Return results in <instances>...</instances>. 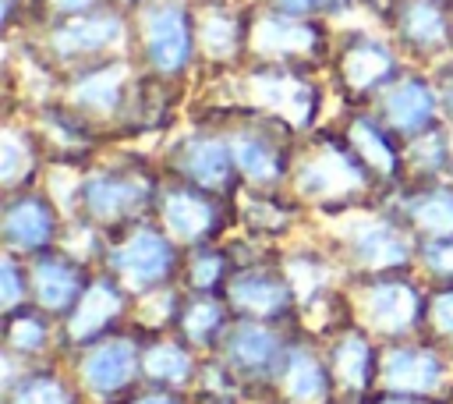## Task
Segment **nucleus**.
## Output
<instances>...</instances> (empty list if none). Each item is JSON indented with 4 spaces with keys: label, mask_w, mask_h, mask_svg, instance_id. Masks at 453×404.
<instances>
[{
    "label": "nucleus",
    "mask_w": 453,
    "mask_h": 404,
    "mask_svg": "<svg viewBox=\"0 0 453 404\" xmlns=\"http://www.w3.org/2000/svg\"><path fill=\"white\" fill-rule=\"evenodd\" d=\"M163 184V167L156 152L138 149H103L88 167L78 170V181L67 198V216L96 234H113L138 220H149Z\"/></svg>",
    "instance_id": "f257e3e1"
},
{
    "label": "nucleus",
    "mask_w": 453,
    "mask_h": 404,
    "mask_svg": "<svg viewBox=\"0 0 453 404\" xmlns=\"http://www.w3.org/2000/svg\"><path fill=\"white\" fill-rule=\"evenodd\" d=\"M287 191L315 220H333L382 202L379 184L350 152V145L333 128V120L297 138Z\"/></svg>",
    "instance_id": "f03ea898"
},
{
    "label": "nucleus",
    "mask_w": 453,
    "mask_h": 404,
    "mask_svg": "<svg viewBox=\"0 0 453 404\" xmlns=\"http://www.w3.org/2000/svg\"><path fill=\"white\" fill-rule=\"evenodd\" d=\"M212 89V99H230L241 106H251L258 113H269L283 124H290L297 135L315 131L326 124L333 92L322 71H304V67H287V64H258L248 60L241 71L226 78H205L198 82Z\"/></svg>",
    "instance_id": "7ed1b4c3"
},
{
    "label": "nucleus",
    "mask_w": 453,
    "mask_h": 404,
    "mask_svg": "<svg viewBox=\"0 0 453 404\" xmlns=\"http://www.w3.org/2000/svg\"><path fill=\"white\" fill-rule=\"evenodd\" d=\"M184 117L209 120L226 135L244 188H262V191L287 188L294 149L301 138L290 124L230 99H212V96H198V103H188Z\"/></svg>",
    "instance_id": "20e7f679"
},
{
    "label": "nucleus",
    "mask_w": 453,
    "mask_h": 404,
    "mask_svg": "<svg viewBox=\"0 0 453 404\" xmlns=\"http://www.w3.org/2000/svg\"><path fill=\"white\" fill-rule=\"evenodd\" d=\"M297 326L234 319L230 330L223 333V340L216 344V351L205 354V376H202L198 390L230 393V397H241V400L273 397L276 372L283 365V354H287Z\"/></svg>",
    "instance_id": "39448f33"
},
{
    "label": "nucleus",
    "mask_w": 453,
    "mask_h": 404,
    "mask_svg": "<svg viewBox=\"0 0 453 404\" xmlns=\"http://www.w3.org/2000/svg\"><path fill=\"white\" fill-rule=\"evenodd\" d=\"M319 241L333 252L347 276L368 273H400L418 262V237L400 223V216L379 202L368 209H354L333 220H315Z\"/></svg>",
    "instance_id": "423d86ee"
},
{
    "label": "nucleus",
    "mask_w": 453,
    "mask_h": 404,
    "mask_svg": "<svg viewBox=\"0 0 453 404\" xmlns=\"http://www.w3.org/2000/svg\"><path fill=\"white\" fill-rule=\"evenodd\" d=\"M127 7V53L142 74L188 85L198 82L195 0H131Z\"/></svg>",
    "instance_id": "0eeeda50"
},
{
    "label": "nucleus",
    "mask_w": 453,
    "mask_h": 404,
    "mask_svg": "<svg viewBox=\"0 0 453 404\" xmlns=\"http://www.w3.org/2000/svg\"><path fill=\"white\" fill-rule=\"evenodd\" d=\"M407 67L382 25H336L326 82L336 106H372Z\"/></svg>",
    "instance_id": "6e6552de"
},
{
    "label": "nucleus",
    "mask_w": 453,
    "mask_h": 404,
    "mask_svg": "<svg viewBox=\"0 0 453 404\" xmlns=\"http://www.w3.org/2000/svg\"><path fill=\"white\" fill-rule=\"evenodd\" d=\"M230 248H234L237 266L223 287V298H226L234 319L297 326L301 298H297L290 273L280 262V245H265V241L234 234Z\"/></svg>",
    "instance_id": "1a4fd4ad"
},
{
    "label": "nucleus",
    "mask_w": 453,
    "mask_h": 404,
    "mask_svg": "<svg viewBox=\"0 0 453 404\" xmlns=\"http://www.w3.org/2000/svg\"><path fill=\"white\" fill-rule=\"evenodd\" d=\"M14 39H25L57 74H67L74 67L127 53V7L113 0L85 14L46 21L35 32Z\"/></svg>",
    "instance_id": "9d476101"
},
{
    "label": "nucleus",
    "mask_w": 453,
    "mask_h": 404,
    "mask_svg": "<svg viewBox=\"0 0 453 404\" xmlns=\"http://www.w3.org/2000/svg\"><path fill=\"white\" fill-rule=\"evenodd\" d=\"M96 266L117 276L131 291V298H145L180 280L184 248L149 216L113 234H103Z\"/></svg>",
    "instance_id": "9b49d317"
},
{
    "label": "nucleus",
    "mask_w": 453,
    "mask_h": 404,
    "mask_svg": "<svg viewBox=\"0 0 453 404\" xmlns=\"http://www.w3.org/2000/svg\"><path fill=\"white\" fill-rule=\"evenodd\" d=\"M425 298H428V284L414 269L368 273V276H347L343 280L347 312L368 333H375L382 344L421 337Z\"/></svg>",
    "instance_id": "f8f14e48"
},
{
    "label": "nucleus",
    "mask_w": 453,
    "mask_h": 404,
    "mask_svg": "<svg viewBox=\"0 0 453 404\" xmlns=\"http://www.w3.org/2000/svg\"><path fill=\"white\" fill-rule=\"evenodd\" d=\"M333 39H336L333 21L287 14V11H276L262 0H251L248 60L287 64V67H304V71H322L326 74Z\"/></svg>",
    "instance_id": "ddd939ff"
},
{
    "label": "nucleus",
    "mask_w": 453,
    "mask_h": 404,
    "mask_svg": "<svg viewBox=\"0 0 453 404\" xmlns=\"http://www.w3.org/2000/svg\"><path fill=\"white\" fill-rule=\"evenodd\" d=\"M156 159H159L166 177H177V181L219 191L226 198H237L241 188H244L226 135L216 124H209V120L184 117V128H173L163 138Z\"/></svg>",
    "instance_id": "4468645a"
},
{
    "label": "nucleus",
    "mask_w": 453,
    "mask_h": 404,
    "mask_svg": "<svg viewBox=\"0 0 453 404\" xmlns=\"http://www.w3.org/2000/svg\"><path fill=\"white\" fill-rule=\"evenodd\" d=\"M152 220L188 252L237 234V198L163 174Z\"/></svg>",
    "instance_id": "2eb2a0df"
},
{
    "label": "nucleus",
    "mask_w": 453,
    "mask_h": 404,
    "mask_svg": "<svg viewBox=\"0 0 453 404\" xmlns=\"http://www.w3.org/2000/svg\"><path fill=\"white\" fill-rule=\"evenodd\" d=\"M88 404H117L142 386V330L134 322L64 354Z\"/></svg>",
    "instance_id": "dca6fc26"
},
{
    "label": "nucleus",
    "mask_w": 453,
    "mask_h": 404,
    "mask_svg": "<svg viewBox=\"0 0 453 404\" xmlns=\"http://www.w3.org/2000/svg\"><path fill=\"white\" fill-rule=\"evenodd\" d=\"M134 82H138V64L131 60V53H117V57H106V60H96V64L60 74L57 99H64L74 113H81L88 124H96L113 145L117 124L131 103Z\"/></svg>",
    "instance_id": "f3484780"
},
{
    "label": "nucleus",
    "mask_w": 453,
    "mask_h": 404,
    "mask_svg": "<svg viewBox=\"0 0 453 404\" xmlns=\"http://www.w3.org/2000/svg\"><path fill=\"white\" fill-rule=\"evenodd\" d=\"M396 43L411 67H439L453 57V4L449 0H393L375 21Z\"/></svg>",
    "instance_id": "a211bd4d"
},
{
    "label": "nucleus",
    "mask_w": 453,
    "mask_h": 404,
    "mask_svg": "<svg viewBox=\"0 0 453 404\" xmlns=\"http://www.w3.org/2000/svg\"><path fill=\"white\" fill-rule=\"evenodd\" d=\"M248 28L251 0H195L198 82L226 78L248 64Z\"/></svg>",
    "instance_id": "6ab92c4d"
},
{
    "label": "nucleus",
    "mask_w": 453,
    "mask_h": 404,
    "mask_svg": "<svg viewBox=\"0 0 453 404\" xmlns=\"http://www.w3.org/2000/svg\"><path fill=\"white\" fill-rule=\"evenodd\" d=\"M67 227H71V216L64 213V206L53 198L46 184L0 195V252L32 259L39 252L64 245Z\"/></svg>",
    "instance_id": "aec40b11"
},
{
    "label": "nucleus",
    "mask_w": 453,
    "mask_h": 404,
    "mask_svg": "<svg viewBox=\"0 0 453 404\" xmlns=\"http://www.w3.org/2000/svg\"><path fill=\"white\" fill-rule=\"evenodd\" d=\"M326 365L333 372L336 393H354V397H368L379 390V354H382V340L375 333H368L343 305L340 315H333L326 326L315 330Z\"/></svg>",
    "instance_id": "412c9836"
},
{
    "label": "nucleus",
    "mask_w": 453,
    "mask_h": 404,
    "mask_svg": "<svg viewBox=\"0 0 453 404\" xmlns=\"http://www.w3.org/2000/svg\"><path fill=\"white\" fill-rule=\"evenodd\" d=\"M329 120L343 135L350 152L361 159V167L372 174L382 198H389L407 181L403 142L372 113V106H336V113Z\"/></svg>",
    "instance_id": "4be33fe9"
},
{
    "label": "nucleus",
    "mask_w": 453,
    "mask_h": 404,
    "mask_svg": "<svg viewBox=\"0 0 453 404\" xmlns=\"http://www.w3.org/2000/svg\"><path fill=\"white\" fill-rule=\"evenodd\" d=\"M131 312H134L131 291L117 276H110L106 269L96 266L85 294L60 319V347H64V354H71V351H78V347H85V344H92V340L127 326Z\"/></svg>",
    "instance_id": "5701e85b"
},
{
    "label": "nucleus",
    "mask_w": 453,
    "mask_h": 404,
    "mask_svg": "<svg viewBox=\"0 0 453 404\" xmlns=\"http://www.w3.org/2000/svg\"><path fill=\"white\" fill-rule=\"evenodd\" d=\"M453 386V361L425 337L389 340L379 354V390L446 397Z\"/></svg>",
    "instance_id": "b1692460"
},
{
    "label": "nucleus",
    "mask_w": 453,
    "mask_h": 404,
    "mask_svg": "<svg viewBox=\"0 0 453 404\" xmlns=\"http://www.w3.org/2000/svg\"><path fill=\"white\" fill-rule=\"evenodd\" d=\"M372 113L400 138V142H411L439 124L442 120V106H439V89H435V78L432 71L425 67H407L375 103H372Z\"/></svg>",
    "instance_id": "393cba45"
},
{
    "label": "nucleus",
    "mask_w": 453,
    "mask_h": 404,
    "mask_svg": "<svg viewBox=\"0 0 453 404\" xmlns=\"http://www.w3.org/2000/svg\"><path fill=\"white\" fill-rule=\"evenodd\" d=\"M96 273V262L78 255L67 245H57L50 252H39L28 259V284H32V305L53 315L57 322L78 305L88 280Z\"/></svg>",
    "instance_id": "a878e982"
},
{
    "label": "nucleus",
    "mask_w": 453,
    "mask_h": 404,
    "mask_svg": "<svg viewBox=\"0 0 453 404\" xmlns=\"http://www.w3.org/2000/svg\"><path fill=\"white\" fill-rule=\"evenodd\" d=\"M50 170V152L21 106L4 110L0 124V195H14L25 188H39Z\"/></svg>",
    "instance_id": "bb28decb"
},
{
    "label": "nucleus",
    "mask_w": 453,
    "mask_h": 404,
    "mask_svg": "<svg viewBox=\"0 0 453 404\" xmlns=\"http://www.w3.org/2000/svg\"><path fill=\"white\" fill-rule=\"evenodd\" d=\"M273 397L283 404H329L336 397L333 372H329L322 344L311 330L297 326V333L283 354V365L276 372Z\"/></svg>",
    "instance_id": "cd10ccee"
},
{
    "label": "nucleus",
    "mask_w": 453,
    "mask_h": 404,
    "mask_svg": "<svg viewBox=\"0 0 453 404\" xmlns=\"http://www.w3.org/2000/svg\"><path fill=\"white\" fill-rule=\"evenodd\" d=\"M400 223L418 237H453V177L435 181H403L389 198H382Z\"/></svg>",
    "instance_id": "c85d7f7f"
},
{
    "label": "nucleus",
    "mask_w": 453,
    "mask_h": 404,
    "mask_svg": "<svg viewBox=\"0 0 453 404\" xmlns=\"http://www.w3.org/2000/svg\"><path fill=\"white\" fill-rule=\"evenodd\" d=\"M205 376V354L170 330H142V383L195 393Z\"/></svg>",
    "instance_id": "c756f323"
},
{
    "label": "nucleus",
    "mask_w": 453,
    "mask_h": 404,
    "mask_svg": "<svg viewBox=\"0 0 453 404\" xmlns=\"http://www.w3.org/2000/svg\"><path fill=\"white\" fill-rule=\"evenodd\" d=\"M308 220L311 216L290 198L287 188H276V191L241 188V195H237V234H244V237H255L265 245H283Z\"/></svg>",
    "instance_id": "7c9ffc66"
},
{
    "label": "nucleus",
    "mask_w": 453,
    "mask_h": 404,
    "mask_svg": "<svg viewBox=\"0 0 453 404\" xmlns=\"http://www.w3.org/2000/svg\"><path fill=\"white\" fill-rule=\"evenodd\" d=\"M0 354H11L25 365L64 358L60 322L35 305H21L14 312H0Z\"/></svg>",
    "instance_id": "2f4dec72"
},
{
    "label": "nucleus",
    "mask_w": 453,
    "mask_h": 404,
    "mask_svg": "<svg viewBox=\"0 0 453 404\" xmlns=\"http://www.w3.org/2000/svg\"><path fill=\"white\" fill-rule=\"evenodd\" d=\"M234 312L226 305L223 294H195V291H180L170 333H177L180 340H188L198 354H212L216 344L223 340V333L230 330Z\"/></svg>",
    "instance_id": "473e14b6"
},
{
    "label": "nucleus",
    "mask_w": 453,
    "mask_h": 404,
    "mask_svg": "<svg viewBox=\"0 0 453 404\" xmlns=\"http://www.w3.org/2000/svg\"><path fill=\"white\" fill-rule=\"evenodd\" d=\"M0 404H88L64 358L28 365L18 379L0 386Z\"/></svg>",
    "instance_id": "72a5a7b5"
},
{
    "label": "nucleus",
    "mask_w": 453,
    "mask_h": 404,
    "mask_svg": "<svg viewBox=\"0 0 453 404\" xmlns=\"http://www.w3.org/2000/svg\"><path fill=\"white\" fill-rule=\"evenodd\" d=\"M237 259L226 241H212V245H198L184 252V266H180V291H195V294H223L230 273H234Z\"/></svg>",
    "instance_id": "f704fd0d"
},
{
    "label": "nucleus",
    "mask_w": 453,
    "mask_h": 404,
    "mask_svg": "<svg viewBox=\"0 0 453 404\" xmlns=\"http://www.w3.org/2000/svg\"><path fill=\"white\" fill-rule=\"evenodd\" d=\"M407 181H435L453 177V128L439 124L411 142H403Z\"/></svg>",
    "instance_id": "c9c22d12"
},
{
    "label": "nucleus",
    "mask_w": 453,
    "mask_h": 404,
    "mask_svg": "<svg viewBox=\"0 0 453 404\" xmlns=\"http://www.w3.org/2000/svg\"><path fill=\"white\" fill-rule=\"evenodd\" d=\"M421 337L453 361V284H428Z\"/></svg>",
    "instance_id": "e433bc0d"
},
{
    "label": "nucleus",
    "mask_w": 453,
    "mask_h": 404,
    "mask_svg": "<svg viewBox=\"0 0 453 404\" xmlns=\"http://www.w3.org/2000/svg\"><path fill=\"white\" fill-rule=\"evenodd\" d=\"M21 305H32L28 259L14 252H0V312H14Z\"/></svg>",
    "instance_id": "4c0bfd02"
},
{
    "label": "nucleus",
    "mask_w": 453,
    "mask_h": 404,
    "mask_svg": "<svg viewBox=\"0 0 453 404\" xmlns=\"http://www.w3.org/2000/svg\"><path fill=\"white\" fill-rule=\"evenodd\" d=\"M414 273H418L425 284H453V237L418 241Z\"/></svg>",
    "instance_id": "58836bf2"
},
{
    "label": "nucleus",
    "mask_w": 453,
    "mask_h": 404,
    "mask_svg": "<svg viewBox=\"0 0 453 404\" xmlns=\"http://www.w3.org/2000/svg\"><path fill=\"white\" fill-rule=\"evenodd\" d=\"M276 11H287V14H301V18H322V21H333L340 25V18L361 11L357 0H262Z\"/></svg>",
    "instance_id": "ea45409f"
},
{
    "label": "nucleus",
    "mask_w": 453,
    "mask_h": 404,
    "mask_svg": "<svg viewBox=\"0 0 453 404\" xmlns=\"http://www.w3.org/2000/svg\"><path fill=\"white\" fill-rule=\"evenodd\" d=\"M39 7L42 0H4V35H28L39 28Z\"/></svg>",
    "instance_id": "a19ab883"
},
{
    "label": "nucleus",
    "mask_w": 453,
    "mask_h": 404,
    "mask_svg": "<svg viewBox=\"0 0 453 404\" xmlns=\"http://www.w3.org/2000/svg\"><path fill=\"white\" fill-rule=\"evenodd\" d=\"M117 404H195V393H184V390H163V386H134L124 400Z\"/></svg>",
    "instance_id": "79ce46f5"
},
{
    "label": "nucleus",
    "mask_w": 453,
    "mask_h": 404,
    "mask_svg": "<svg viewBox=\"0 0 453 404\" xmlns=\"http://www.w3.org/2000/svg\"><path fill=\"white\" fill-rule=\"evenodd\" d=\"M103 4H113V0H42V7H39V25L57 21V18H71V14L96 11V7H103Z\"/></svg>",
    "instance_id": "37998d69"
},
{
    "label": "nucleus",
    "mask_w": 453,
    "mask_h": 404,
    "mask_svg": "<svg viewBox=\"0 0 453 404\" xmlns=\"http://www.w3.org/2000/svg\"><path fill=\"white\" fill-rule=\"evenodd\" d=\"M435 89H439V106H442V120L453 128V57L442 60L439 67H432Z\"/></svg>",
    "instance_id": "c03bdc74"
},
{
    "label": "nucleus",
    "mask_w": 453,
    "mask_h": 404,
    "mask_svg": "<svg viewBox=\"0 0 453 404\" xmlns=\"http://www.w3.org/2000/svg\"><path fill=\"white\" fill-rule=\"evenodd\" d=\"M368 404H449V397H428V393H393V390H375V393H368Z\"/></svg>",
    "instance_id": "a18cd8bd"
},
{
    "label": "nucleus",
    "mask_w": 453,
    "mask_h": 404,
    "mask_svg": "<svg viewBox=\"0 0 453 404\" xmlns=\"http://www.w3.org/2000/svg\"><path fill=\"white\" fill-rule=\"evenodd\" d=\"M195 404H248V400L230 397V393H209V390H198V393H195Z\"/></svg>",
    "instance_id": "49530a36"
},
{
    "label": "nucleus",
    "mask_w": 453,
    "mask_h": 404,
    "mask_svg": "<svg viewBox=\"0 0 453 404\" xmlns=\"http://www.w3.org/2000/svg\"><path fill=\"white\" fill-rule=\"evenodd\" d=\"M357 4H361V11H365L372 21H379V18L393 7V0H357Z\"/></svg>",
    "instance_id": "de8ad7c7"
},
{
    "label": "nucleus",
    "mask_w": 453,
    "mask_h": 404,
    "mask_svg": "<svg viewBox=\"0 0 453 404\" xmlns=\"http://www.w3.org/2000/svg\"><path fill=\"white\" fill-rule=\"evenodd\" d=\"M329 404H368V397H354V393H336Z\"/></svg>",
    "instance_id": "09e8293b"
},
{
    "label": "nucleus",
    "mask_w": 453,
    "mask_h": 404,
    "mask_svg": "<svg viewBox=\"0 0 453 404\" xmlns=\"http://www.w3.org/2000/svg\"><path fill=\"white\" fill-rule=\"evenodd\" d=\"M248 404H283V400H276V397H262V400H248Z\"/></svg>",
    "instance_id": "8fccbe9b"
},
{
    "label": "nucleus",
    "mask_w": 453,
    "mask_h": 404,
    "mask_svg": "<svg viewBox=\"0 0 453 404\" xmlns=\"http://www.w3.org/2000/svg\"><path fill=\"white\" fill-rule=\"evenodd\" d=\"M446 397H449V404H453V386H449V393H446Z\"/></svg>",
    "instance_id": "3c124183"
},
{
    "label": "nucleus",
    "mask_w": 453,
    "mask_h": 404,
    "mask_svg": "<svg viewBox=\"0 0 453 404\" xmlns=\"http://www.w3.org/2000/svg\"><path fill=\"white\" fill-rule=\"evenodd\" d=\"M449 4H453V0H449Z\"/></svg>",
    "instance_id": "603ef678"
}]
</instances>
